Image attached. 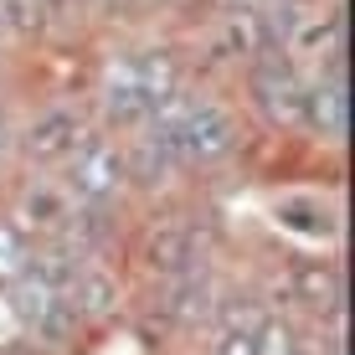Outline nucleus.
Masks as SVG:
<instances>
[{
  "instance_id": "obj_15",
  "label": "nucleus",
  "mask_w": 355,
  "mask_h": 355,
  "mask_svg": "<svg viewBox=\"0 0 355 355\" xmlns=\"http://www.w3.org/2000/svg\"><path fill=\"white\" fill-rule=\"evenodd\" d=\"M0 31H6V21H0Z\"/></svg>"
},
{
  "instance_id": "obj_4",
  "label": "nucleus",
  "mask_w": 355,
  "mask_h": 355,
  "mask_svg": "<svg viewBox=\"0 0 355 355\" xmlns=\"http://www.w3.org/2000/svg\"><path fill=\"white\" fill-rule=\"evenodd\" d=\"M150 263L160 268L165 278H180V273H191L196 268V237H191V227H180V222H160L150 232Z\"/></svg>"
},
{
  "instance_id": "obj_9",
  "label": "nucleus",
  "mask_w": 355,
  "mask_h": 355,
  "mask_svg": "<svg viewBox=\"0 0 355 355\" xmlns=\"http://www.w3.org/2000/svg\"><path fill=\"white\" fill-rule=\"evenodd\" d=\"M31 263V248H26V232H21L16 222H0V284H16L21 273H26Z\"/></svg>"
},
{
  "instance_id": "obj_6",
  "label": "nucleus",
  "mask_w": 355,
  "mask_h": 355,
  "mask_svg": "<svg viewBox=\"0 0 355 355\" xmlns=\"http://www.w3.org/2000/svg\"><path fill=\"white\" fill-rule=\"evenodd\" d=\"M293 299L309 304V309H324V304H340V278L329 263H293Z\"/></svg>"
},
{
  "instance_id": "obj_13",
  "label": "nucleus",
  "mask_w": 355,
  "mask_h": 355,
  "mask_svg": "<svg viewBox=\"0 0 355 355\" xmlns=\"http://www.w3.org/2000/svg\"><path fill=\"white\" fill-rule=\"evenodd\" d=\"M227 42L237 46L242 57H252V52L263 46V21H258V16H237V21L227 26Z\"/></svg>"
},
{
  "instance_id": "obj_11",
  "label": "nucleus",
  "mask_w": 355,
  "mask_h": 355,
  "mask_svg": "<svg viewBox=\"0 0 355 355\" xmlns=\"http://www.w3.org/2000/svg\"><path fill=\"white\" fill-rule=\"evenodd\" d=\"M278 216H284L293 232H304V237H329V232H335L329 211H324V206H314V201H284V206H278Z\"/></svg>"
},
{
  "instance_id": "obj_2",
  "label": "nucleus",
  "mask_w": 355,
  "mask_h": 355,
  "mask_svg": "<svg viewBox=\"0 0 355 355\" xmlns=\"http://www.w3.org/2000/svg\"><path fill=\"white\" fill-rule=\"evenodd\" d=\"M78 139H83V119L72 114V108H52V114H42L26 129L21 150H26L31 160H67V155L78 150Z\"/></svg>"
},
{
  "instance_id": "obj_3",
  "label": "nucleus",
  "mask_w": 355,
  "mask_h": 355,
  "mask_svg": "<svg viewBox=\"0 0 355 355\" xmlns=\"http://www.w3.org/2000/svg\"><path fill=\"white\" fill-rule=\"evenodd\" d=\"M62 299H67V309L78 314V320H108L114 304H119V284L103 273V268H83L78 284H72Z\"/></svg>"
},
{
  "instance_id": "obj_7",
  "label": "nucleus",
  "mask_w": 355,
  "mask_h": 355,
  "mask_svg": "<svg viewBox=\"0 0 355 355\" xmlns=\"http://www.w3.org/2000/svg\"><path fill=\"white\" fill-rule=\"evenodd\" d=\"M57 299H62V293H52L42 284V278H31V273H21L16 284H10V309H16V320L26 324V329H36L46 320V314L57 309Z\"/></svg>"
},
{
  "instance_id": "obj_10",
  "label": "nucleus",
  "mask_w": 355,
  "mask_h": 355,
  "mask_svg": "<svg viewBox=\"0 0 355 355\" xmlns=\"http://www.w3.org/2000/svg\"><path fill=\"white\" fill-rule=\"evenodd\" d=\"M21 216L36 222V227H67V206H62V196L52 186H31L26 201H21Z\"/></svg>"
},
{
  "instance_id": "obj_12",
  "label": "nucleus",
  "mask_w": 355,
  "mask_h": 355,
  "mask_svg": "<svg viewBox=\"0 0 355 355\" xmlns=\"http://www.w3.org/2000/svg\"><path fill=\"white\" fill-rule=\"evenodd\" d=\"M46 16H52L46 0H0V21H10V26H21V31H42Z\"/></svg>"
},
{
  "instance_id": "obj_5",
  "label": "nucleus",
  "mask_w": 355,
  "mask_h": 355,
  "mask_svg": "<svg viewBox=\"0 0 355 355\" xmlns=\"http://www.w3.org/2000/svg\"><path fill=\"white\" fill-rule=\"evenodd\" d=\"M165 314L170 320H180V324H201L206 314H211V288H206V278L196 273H180V278H170V288H165Z\"/></svg>"
},
{
  "instance_id": "obj_8",
  "label": "nucleus",
  "mask_w": 355,
  "mask_h": 355,
  "mask_svg": "<svg viewBox=\"0 0 355 355\" xmlns=\"http://www.w3.org/2000/svg\"><path fill=\"white\" fill-rule=\"evenodd\" d=\"M304 108H309V124H314V129H324V134H345V93H340V83L304 93Z\"/></svg>"
},
{
  "instance_id": "obj_14",
  "label": "nucleus",
  "mask_w": 355,
  "mask_h": 355,
  "mask_svg": "<svg viewBox=\"0 0 355 355\" xmlns=\"http://www.w3.org/2000/svg\"><path fill=\"white\" fill-rule=\"evenodd\" d=\"M216 355H258V335H222Z\"/></svg>"
},
{
  "instance_id": "obj_1",
  "label": "nucleus",
  "mask_w": 355,
  "mask_h": 355,
  "mask_svg": "<svg viewBox=\"0 0 355 355\" xmlns=\"http://www.w3.org/2000/svg\"><path fill=\"white\" fill-rule=\"evenodd\" d=\"M124 180H129V175H124V155H119L114 144L88 139L83 150H72V175H67V186H72V196H78L83 206L114 201Z\"/></svg>"
}]
</instances>
